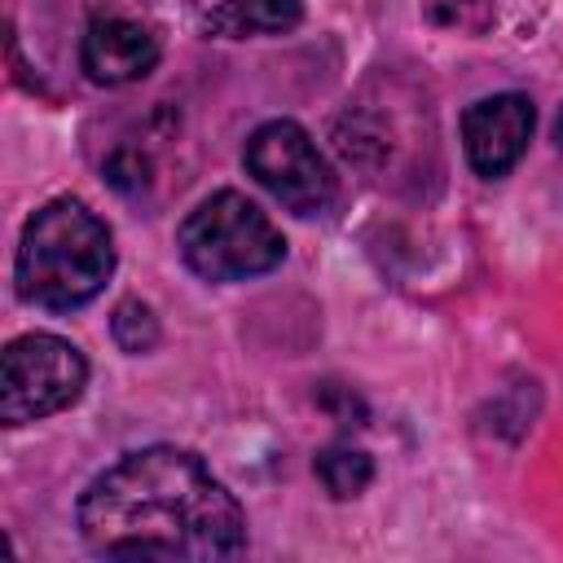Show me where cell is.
<instances>
[{
    "mask_svg": "<svg viewBox=\"0 0 563 563\" xmlns=\"http://www.w3.org/2000/svg\"><path fill=\"white\" fill-rule=\"evenodd\" d=\"M75 523L101 559H233L246 550L238 497L176 444H150L106 466L84 488Z\"/></svg>",
    "mask_w": 563,
    "mask_h": 563,
    "instance_id": "6da1fadb",
    "label": "cell"
},
{
    "mask_svg": "<svg viewBox=\"0 0 563 563\" xmlns=\"http://www.w3.org/2000/svg\"><path fill=\"white\" fill-rule=\"evenodd\" d=\"M18 295L48 312H75L101 295L114 273L110 229L75 198L44 202L18 242Z\"/></svg>",
    "mask_w": 563,
    "mask_h": 563,
    "instance_id": "7a4b0ae2",
    "label": "cell"
},
{
    "mask_svg": "<svg viewBox=\"0 0 563 563\" xmlns=\"http://www.w3.org/2000/svg\"><path fill=\"white\" fill-rule=\"evenodd\" d=\"M180 260L202 282H246L286 260L282 229L238 189L202 198L176 229Z\"/></svg>",
    "mask_w": 563,
    "mask_h": 563,
    "instance_id": "3957f363",
    "label": "cell"
},
{
    "mask_svg": "<svg viewBox=\"0 0 563 563\" xmlns=\"http://www.w3.org/2000/svg\"><path fill=\"white\" fill-rule=\"evenodd\" d=\"M88 361L62 334H22L0 356V418L4 427H26L48 413L70 409L84 396Z\"/></svg>",
    "mask_w": 563,
    "mask_h": 563,
    "instance_id": "277c9868",
    "label": "cell"
},
{
    "mask_svg": "<svg viewBox=\"0 0 563 563\" xmlns=\"http://www.w3.org/2000/svg\"><path fill=\"white\" fill-rule=\"evenodd\" d=\"M246 172L295 216H325L339 202V176L295 119H273L246 141Z\"/></svg>",
    "mask_w": 563,
    "mask_h": 563,
    "instance_id": "5b68a950",
    "label": "cell"
},
{
    "mask_svg": "<svg viewBox=\"0 0 563 563\" xmlns=\"http://www.w3.org/2000/svg\"><path fill=\"white\" fill-rule=\"evenodd\" d=\"M532 123H537V110L523 92H493V97H479L475 106H466L462 114V150H466V163L497 180L506 176L528 141H532Z\"/></svg>",
    "mask_w": 563,
    "mask_h": 563,
    "instance_id": "8992f818",
    "label": "cell"
},
{
    "mask_svg": "<svg viewBox=\"0 0 563 563\" xmlns=\"http://www.w3.org/2000/svg\"><path fill=\"white\" fill-rule=\"evenodd\" d=\"M79 62H84L88 79H97L106 88L136 84L158 66V40L141 22L106 13V18L88 22L84 44H79Z\"/></svg>",
    "mask_w": 563,
    "mask_h": 563,
    "instance_id": "52a82bcc",
    "label": "cell"
},
{
    "mask_svg": "<svg viewBox=\"0 0 563 563\" xmlns=\"http://www.w3.org/2000/svg\"><path fill=\"white\" fill-rule=\"evenodd\" d=\"M299 22H303V0H220L202 26L220 40H255V35H286Z\"/></svg>",
    "mask_w": 563,
    "mask_h": 563,
    "instance_id": "ba28073f",
    "label": "cell"
},
{
    "mask_svg": "<svg viewBox=\"0 0 563 563\" xmlns=\"http://www.w3.org/2000/svg\"><path fill=\"white\" fill-rule=\"evenodd\" d=\"M317 479L339 501L361 497L369 488V479H374V457L365 449H352V444H330V449L317 453Z\"/></svg>",
    "mask_w": 563,
    "mask_h": 563,
    "instance_id": "9c48e42d",
    "label": "cell"
},
{
    "mask_svg": "<svg viewBox=\"0 0 563 563\" xmlns=\"http://www.w3.org/2000/svg\"><path fill=\"white\" fill-rule=\"evenodd\" d=\"M110 334H114V343H119L123 352L141 356V352H150V347L158 343V317H154V308L141 303V299H123V303L114 308V317H110Z\"/></svg>",
    "mask_w": 563,
    "mask_h": 563,
    "instance_id": "30bf717a",
    "label": "cell"
},
{
    "mask_svg": "<svg viewBox=\"0 0 563 563\" xmlns=\"http://www.w3.org/2000/svg\"><path fill=\"white\" fill-rule=\"evenodd\" d=\"M150 176H154V163H150V154H145L141 145H119V150L106 158V180H110L119 194H128V198L145 194V189H150Z\"/></svg>",
    "mask_w": 563,
    "mask_h": 563,
    "instance_id": "8fae6325",
    "label": "cell"
},
{
    "mask_svg": "<svg viewBox=\"0 0 563 563\" xmlns=\"http://www.w3.org/2000/svg\"><path fill=\"white\" fill-rule=\"evenodd\" d=\"M431 18L444 26H484L488 22V0H427Z\"/></svg>",
    "mask_w": 563,
    "mask_h": 563,
    "instance_id": "7c38bea8",
    "label": "cell"
},
{
    "mask_svg": "<svg viewBox=\"0 0 563 563\" xmlns=\"http://www.w3.org/2000/svg\"><path fill=\"white\" fill-rule=\"evenodd\" d=\"M317 400L343 422V427H365V405L352 387H339V383H321L317 387Z\"/></svg>",
    "mask_w": 563,
    "mask_h": 563,
    "instance_id": "4fadbf2b",
    "label": "cell"
},
{
    "mask_svg": "<svg viewBox=\"0 0 563 563\" xmlns=\"http://www.w3.org/2000/svg\"><path fill=\"white\" fill-rule=\"evenodd\" d=\"M554 145H559V154H563V110H559V119H554Z\"/></svg>",
    "mask_w": 563,
    "mask_h": 563,
    "instance_id": "5bb4252c",
    "label": "cell"
}]
</instances>
